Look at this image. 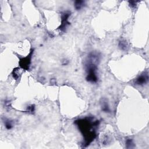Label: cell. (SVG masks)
<instances>
[{"instance_id":"6da1fadb","label":"cell","mask_w":149,"mask_h":149,"mask_svg":"<svg viewBox=\"0 0 149 149\" xmlns=\"http://www.w3.org/2000/svg\"><path fill=\"white\" fill-rule=\"evenodd\" d=\"M97 121H94L89 118L79 120L78 121L79 127L82 131H83V134L85 135L84 138L86 145H88L90 142H91L95 137L96 134L94 130V127L97 126Z\"/></svg>"},{"instance_id":"7a4b0ae2","label":"cell","mask_w":149,"mask_h":149,"mask_svg":"<svg viewBox=\"0 0 149 149\" xmlns=\"http://www.w3.org/2000/svg\"><path fill=\"white\" fill-rule=\"evenodd\" d=\"M148 74H144L140 75L138 78L137 79L136 81L135 82V83L137 84H145L148 81Z\"/></svg>"},{"instance_id":"3957f363","label":"cell","mask_w":149,"mask_h":149,"mask_svg":"<svg viewBox=\"0 0 149 149\" xmlns=\"http://www.w3.org/2000/svg\"><path fill=\"white\" fill-rule=\"evenodd\" d=\"M70 14H68V13H65L64 14L62 17V25H61V27H60V29L61 30H64V29L66 28L67 26V25L68 23V19L69 16Z\"/></svg>"},{"instance_id":"277c9868","label":"cell","mask_w":149,"mask_h":149,"mask_svg":"<svg viewBox=\"0 0 149 149\" xmlns=\"http://www.w3.org/2000/svg\"><path fill=\"white\" fill-rule=\"evenodd\" d=\"M30 61V57H26L25 59H23V61H21V66L23 68L27 69L28 68V66L29 65Z\"/></svg>"},{"instance_id":"5b68a950","label":"cell","mask_w":149,"mask_h":149,"mask_svg":"<svg viewBox=\"0 0 149 149\" xmlns=\"http://www.w3.org/2000/svg\"><path fill=\"white\" fill-rule=\"evenodd\" d=\"M83 4L84 2L82 1H76L75 2V8L76 9H81L82 8L83 6Z\"/></svg>"},{"instance_id":"8992f818","label":"cell","mask_w":149,"mask_h":149,"mask_svg":"<svg viewBox=\"0 0 149 149\" xmlns=\"http://www.w3.org/2000/svg\"><path fill=\"white\" fill-rule=\"evenodd\" d=\"M120 46H121L122 49L126 50L127 47V45L125 41H121L120 42Z\"/></svg>"},{"instance_id":"52a82bcc","label":"cell","mask_w":149,"mask_h":149,"mask_svg":"<svg viewBox=\"0 0 149 149\" xmlns=\"http://www.w3.org/2000/svg\"><path fill=\"white\" fill-rule=\"evenodd\" d=\"M134 144V143H133L132 142V140H130V139H129L127 140V147L128 146H129L128 147V148H132V145H133Z\"/></svg>"},{"instance_id":"ba28073f","label":"cell","mask_w":149,"mask_h":149,"mask_svg":"<svg viewBox=\"0 0 149 149\" xmlns=\"http://www.w3.org/2000/svg\"><path fill=\"white\" fill-rule=\"evenodd\" d=\"M5 126H6L7 128L11 129L12 127V124H11V122L7 121V122H6V124H5Z\"/></svg>"}]
</instances>
